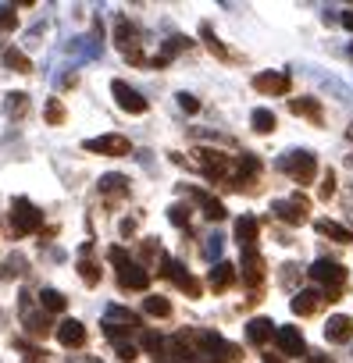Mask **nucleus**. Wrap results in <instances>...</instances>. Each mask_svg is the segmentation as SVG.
<instances>
[{
	"instance_id": "ea45409f",
	"label": "nucleus",
	"mask_w": 353,
	"mask_h": 363,
	"mask_svg": "<svg viewBox=\"0 0 353 363\" xmlns=\"http://www.w3.org/2000/svg\"><path fill=\"white\" fill-rule=\"evenodd\" d=\"M179 104H183V111H190V114H197V111H200L197 96H190V93H179Z\"/></svg>"
},
{
	"instance_id": "37998d69",
	"label": "nucleus",
	"mask_w": 353,
	"mask_h": 363,
	"mask_svg": "<svg viewBox=\"0 0 353 363\" xmlns=\"http://www.w3.org/2000/svg\"><path fill=\"white\" fill-rule=\"evenodd\" d=\"M264 363H286V359H282V356H271V352H268V356H264Z\"/></svg>"
},
{
	"instance_id": "473e14b6",
	"label": "nucleus",
	"mask_w": 353,
	"mask_h": 363,
	"mask_svg": "<svg viewBox=\"0 0 353 363\" xmlns=\"http://www.w3.org/2000/svg\"><path fill=\"white\" fill-rule=\"evenodd\" d=\"M204 40H207V47H211V54H218L222 61H229V50H225V47H222V43L214 40V33H211L207 26H204Z\"/></svg>"
},
{
	"instance_id": "4c0bfd02",
	"label": "nucleus",
	"mask_w": 353,
	"mask_h": 363,
	"mask_svg": "<svg viewBox=\"0 0 353 363\" xmlns=\"http://www.w3.org/2000/svg\"><path fill=\"white\" fill-rule=\"evenodd\" d=\"M47 121H50V125H58V121H65V107H61L58 100H50V104H47Z\"/></svg>"
},
{
	"instance_id": "39448f33",
	"label": "nucleus",
	"mask_w": 353,
	"mask_h": 363,
	"mask_svg": "<svg viewBox=\"0 0 353 363\" xmlns=\"http://www.w3.org/2000/svg\"><path fill=\"white\" fill-rule=\"evenodd\" d=\"M86 150L89 153H107V157H125L132 150V143L125 135H97V139H86Z\"/></svg>"
},
{
	"instance_id": "423d86ee",
	"label": "nucleus",
	"mask_w": 353,
	"mask_h": 363,
	"mask_svg": "<svg viewBox=\"0 0 353 363\" xmlns=\"http://www.w3.org/2000/svg\"><path fill=\"white\" fill-rule=\"evenodd\" d=\"M197 164L211 174V178H225V174H232V160L225 157V153H218V150H197Z\"/></svg>"
},
{
	"instance_id": "ddd939ff",
	"label": "nucleus",
	"mask_w": 353,
	"mask_h": 363,
	"mask_svg": "<svg viewBox=\"0 0 353 363\" xmlns=\"http://www.w3.org/2000/svg\"><path fill=\"white\" fill-rule=\"evenodd\" d=\"M321 303H325V292H317V289L296 292V299H293V313H296V317H310V313L321 310Z\"/></svg>"
},
{
	"instance_id": "f8f14e48",
	"label": "nucleus",
	"mask_w": 353,
	"mask_h": 363,
	"mask_svg": "<svg viewBox=\"0 0 353 363\" xmlns=\"http://www.w3.org/2000/svg\"><path fill=\"white\" fill-rule=\"evenodd\" d=\"M58 342H61L65 349H79V345H86V328L68 317V320L58 324Z\"/></svg>"
},
{
	"instance_id": "9b49d317",
	"label": "nucleus",
	"mask_w": 353,
	"mask_h": 363,
	"mask_svg": "<svg viewBox=\"0 0 353 363\" xmlns=\"http://www.w3.org/2000/svg\"><path fill=\"white\" fill-rule=\"evenodd\" d=\"M118 285H121V289H129V292H143V289L150 285V274H146V267L129 264V267H121V271H118Z\"/></svg>"
},
{
	"instance_id": "2f4dec72",
	"label": "nucleus",
	"mask_w": 353,
	"mask_h": 363,
	"mask_svg": "<svg viewBox=\"0 0 353 363\" xmlns=\"http://www.w3.org/2000/svg\"><path fill=\"white\" fill-rule=\"evenodd\" d=\"M168 218H171V225H179V228H186V225H190V207H183V203H175V207L168 211Z\"/></svg>"
},
{
	"instance_id": "1a4fd4ad",
	"label": "nucleus",
	"mask_w": 353,
	"mask_h": 363,
	"mask_svg": "<svg viewBox=\"0 0 353 363\" xmlns=\"http://www.w3.org/2000/svg\"><path fill=\"white\" fill-rule=\"evenodd\" d=\"M168 281H175L183 292H190V296H200L204 289H200V281L193 278V274H186V267L183 264H175V260H164V271H161Z\"/></svg>"
},
{
	"instance_id": "2eb2a0df",
	"label": "nucleus",
	"mask_w": 353,
	"mask_h": 363,
	"mask_svg": "<svg viewBox=\"0 0 353 363\" xmlns=\"http://www.w3.org/2000/svg\"><path fill=\"white\" fill-rule=\"evenodd\" d=\"M114 43H118L125 54H136V43H139L136 26H132V22H125V18H114Z\"/></svg>"
},
{
	"instance_id": "c85d7f7f",
	"label": "nucleus",
	"mask_w": 353,
	"mask_h": 363,
	"mask_svg": "<svg viewBox=\"0 0 353 363\" xmlns=\"http://www.w3.org/2000/svg\"><path fill=\"white\" fill-rule=\"evenodd\" d=\"M250 121H254V128H257L261 135H268V132H275V114H271V111H264V107H257Z\"/></svg>"
},
{
	"instance_id": "f704fd0d",
	"label": "nucleus",
	"mask_w": 353,
	"mask_h": 363,
	"mask_svg": "<svg viewBox=\"0 0 353 363\" xmlns=\"http://www.w3.org/2000/svg\"><path fill=\"white\" fill-rule=\"evenodd\" d=\"M143 345H146L153 356H161V352H164V338H161V335H153V331H150V335H143Z\"/></svg>"
},
{
	"instance_id": "4be33fe9",
	"label": "nucleus",
	"mask_w": 353,
	"mask_h": 363,
	"mask_svg": "<svg viewBox=\"0 0 353 363\" xmlns=\"http://www.w3.org/2000/svg\"><path fill=\"white\" fill-rule=\"evenodd\" d=\"M246 338H250L254 345H264L268 338H275V324H271L268 317H257V320L246 324Z\"/></svg>"
},
{
	"instance_id": "4468645a",
	"label": "nucleus",
	"mask_w": 353,
	"mask_h": 363,
	"mask_svg": "<svg viewBox=\"0 0 353 363\" xmlns=\"http://www.w3.org/2000/svg\"><path fill=\"white\" fill-rule=\"evenodd\" d=\"M257 235H261V225H257V218H250V214H243V218L236 221V242L243 246V253H246V250H254V242H257Z\"/></svg>"
},
{
	"instance_id": "aec40b11",
	"label": "nucleus",
	"mask_w": 353,
	"mask_h": 363,
	"mask_svg": "<svg viewBox=\"0 0 353 363\" xmlns=\"http://www.w3.org/2000/svg\"><path fill=\"white\" fill-rule=\"evenodd\" d=\"M214 292H229L232 285H236V267L232 264H218L214 271H211V281H207Z\"/></svg>"
},
{
	"instance_id": "bb28decb",
	"label": "nucleus",
	"mask_w": 353,
	"mask_h": 363,
	"mask_svg": "<svg viewBox=\"0 0 353 363\" xmlns=\"http://www.w3.org/2000/svg\"><path fill=\"white\" fill-rule=\"evenodd\" d=\"M143 310H146L150 317H171V303H168L164 296H146V299H143Z\"/></svg>"
},
{
	"instance_id": "72a5a7b5",
	"label": "nucleus",
	"mask_w": 353,
	"mask_h": 363,
	"mask_svg": "<svg viewBox=\"0 0 353 363\" xmlns=\"http://www.w3.org/2000/svg\"><path fill=\"white\" fill-rule=\"evenodd\" d=\"M18 26V18H15V8H0V29L4 33H11Z\"/></svg>"
},
{
	"instance_id": "dca6fc26",
	"label": "nucleus",
	"mask_w": 353,
	"mask_h": 363,
	"mask_svg": "<svg viewBox=\"0 0 353 363\" xmlns=\"http://www.w3.org/2000/svg\"><path fill=\"white\" fill-rule=\"evenodd\" d=\"M22 320H26V331H33L36 338H43V335L50 331V324H47V317H40V313H33V303H29V292H22Z\"/></svg>"
},
{
	"instance_id": "f03ea898",
	"label": "nucleus",
	"mask_w": 353,
	"mask_h": 363,
	"mask_svg": "<svg viewBox=\"0 0 353 363\" xmlns=\"http://www.w3.org/2000/svg\"><path fill=\"white\" fill-rule=\"evenodd\" d=\"M310 278L325 285V303H335L339 292H342V281H346V271L335 264V260H317L310 267Z\"/></svg>"
},
{
	"instance_id": "cd10ccee",
	"label": "nucleus",
	"mask_w": 353,
	"mask_h": 363,
	"mask_svg": "<svg viewBox=\"0 0 353 363\" xmlns=\"http://www.w3.org/2000/svg\"><path fill=\"white\" fill-rule=\"evenodd\" d=\"M29 114V96L26 93H11L8 96V118H26Z\"/></svg>"
},
{
	"instance_id": "e433bc0d",
	"label": "nucleus",
	"mask_w": 353,
	"mask_h": 363,
	"mask_svg": "<svg viewBox=\"0 0 353 363\" xmlns=\"http://www.w3.org/2000/svg\"><path fill=\"white\" fill-rule=\"evenodd\" d=\"M332 196H335V174L325 171V178H321V200H332Z\"/></svg>"
},
{
	"instance_id": "58836bf2",
	"label": "nucleus",
	"mask_w": 353,
	"mask_h": 363,
	"mask_svg": "<svg viewBox=\"0 0 353 363\" xmlns=\"http://www.w3.org/2000/svg\"><path fill=\"white\" fill-rule=\"evenodd\" d=\"M107 257H111V264H118V271H121V267H129V264H132V260H129V253H125V250H121V246H111V253H107Z\"/></svg>"
},
{
	"instance_id": "c756f323",
	"label": "nucleus",
	"mask_w": 353,
	"mask_h": 363,
	"mask_svg": "<svg viewBox=\"0 0 353 363\" xmlns=\"http://www.w3.org/2000/svg\"><path fill=\"white\" fill-rule=\"evenodd\" d=\"M125 186H129L125 174H104V178H100V189H104V193H118V196H121Z\"/></svg>"
},
{
	"instance_id": "a211bd4d",
	"label": "nucleus",
	"mask_w": 353,
	"mask_h": 363,
	"mask_svg": "<svg viewBox=\"0 0 353 363\" xmlns=\"http://www.w3.org/2000/svg\"><path fill=\"white\" fill-rule=\"evenodd\" d=\"M325 338H328V342H349V338H353V320L342 317V313L332 317V320L325 324Z\"/></svg>"
},
{
	"instance_id": "6ab92c4d",
	"label": "nucleus",
	"mask_w": 353,
	"mask_h": 363,
	"mask_svg": "<svg viewBox=\"0 0 353 363\" xmlns=\"http://www.w3.org/2000/svg\"><path fill=\"white\" fill-rule=\"evenodd\" d=\"M289 111L293 114H300V118H307V121H314V125H321V104L317 100H310V96H300V100H289Z\"/></svg>"
},
{
	"instance_id": "0eeeda50",
	"label": "nucleus",
	"mask_w": 353,
	"mask_h": 363,
	"mask_svg": "<svg viewBox=\"0 0 353 363\" xmlns=\"http://www.w3.org/2000/svg\"><path fill=\"white\" fill-rule=\"evenodd\" d=\"M282 221H289V225H303L307 221V211H310V203H307V196H293V200H278L275 207H271Z\"/></svg>"
},
{
	"instance_id": "b1692460",
	"label": "nucleus",
	"mask_w": 353,
	"mask_h": 363,
	"mask_svg": "<svg viewBox=\"0 0 353 363\" xmlns=\"http://www.w3.org/2000/svg\"><path fill=\"white\" fill-rule=\"evenodd\" d=\"M4 65L11 68V72H22V75H29L33 72V61L18 50V47H11V50H4Z\"/></svg>"
},
{
	"instance_id": "7c9ffc66",
	"label": "nucleus",
	"mask_w": 353,
	"mask_h": 363,
	"mask_svg": "<svg viewBox=\"0 0 353 363\" xmlns=\"http://www.w3.org/2000/svg\"><path fill=\"white\" fill-rule=\"evenodd\" d=\"M79 274H82V281H86L89 289H93V285H100V267H97V264L82 260V264H79Z\"/></svg>"
},
{
	"instance_id": "5701e85b",
	"label": "nucleus",
	"mask_w": 353,
	"mask_h": 363,
	"mask_svg": "<svg viewBox=\"0 0 353 363\" xmlns=\"http://www.w3.org/2000/svg\"><path fill=\"white\" fill-rule=\"evenodd\" d=\"M40 306H43L47 313H65L68 299H65V292H58V289H43V292H40Z\"/></svg>"
},
{
	"instance_id": "f3484780",
	"label": "nucleus",
	"mask_w": 353,
	"mask_h": 363,
	"mask_svg": "<svg viewBox=\"0 0 353 363\" xmlns=\"http://www.w3.org/2000/svg\"><path fill=\"white\" fill-rule=\"evenodd\" d=\"M243 278H246L250 285H261V281H264V260H261L257 250H246V253H243Z\"/></svg>"
},
{
	"instance_id": "c9c22d12",
	"label": "nucleus",
	"mask_w": 353,
	"mask_h": 363,
	"mask_svg": "<svg viewBox=\"0 0 353 363\" xmlns=\"http://www.w3.org/2000/svg\"><path fill=\"white\" fill-rule=\"evenodd\" d=\"M114 352H118V359H125V363H132V359L139 356V349H136V345H129V342H118V345H114Z\"/></svg>"
},
{
	"instance_id": "20e7f679",
	"label": "nucleus",
	"mask_w": 353,
	"mask_h": 363,
	"mask_svg": "<svg viewBox=\"0 0 353 363\" xmlns=\"http://www.w3.org/2000/svg\"><path fill=\"white\" fill-rule=\"evenodd\" d=\"M111 93H114V100H118V107H121V111H129V114H143V111H146V100H143L129 82L114 79V82H111Z\"/></svg>"
},
{
	"instance_id": "a19ab883",
	"label": "nucleus",
	"mask_w": 353,
	"mask_h": 363,
	"mask_svg": "<svg viewBox=\"0 0 353 363\" xmlns=\"http://www.w3.org/2000/svg\"><path fill=\"white\" fill-rule=\"evenodd\" d=\"M132 232H136V221H132V218H129V221H121V235H132Z\"/></svg>"
},
{
	"instance_id": "412c9836",
	"label": "nucleus",
	"mask_w": 353,
	"mask_h": 363,
	"mask_svg": "<svg viewBox=\"0 0 353 363\" xmlns=\"http://www.w3.org/2000/svg\"><path fill=\"white\" fill-rule=\"evenodd\" d=\"M104 324H114V328H139V313H132V310H125V306H111L107 313H104Z\"/></svg>"
},
{
	"instance_id": "6e6552de",
	"label": "nucleus",
	"mask_w": 353,
	"mask_h": 363,
	"mask_svg": "<svg viewBox=\"0 0 353 363\" xmlns=\"http://www.w3.org/2000/svg\"><path fill=\"white\" fill-rule=\"evenodd\" d=\"M254 89L264 96H282V93H289V75L286 72H261V75H254Z\"/></svg>"
},
{
	"instance_id": "9d476101",
	"label": "nucleus",
	"mask_w": 353,
	"mask_h": 363,
	"mask_svg": "<svg viewBox=\"0 0 353 363\" xmlns=\"http://www.w3.org/2000/svg\"><path fill=\"white\" fill-rule=\"evenodd\" d=\"M275 342H278V349H282L286 356H307V342H303L300 328H293V324L278 328V331H275Z\"/></svg>"
},
{
	"instance_id": "f257e3e1",
	"label": "nucleus",
	"mask_w": 353,
	"mask_h": 363,
	"mask_svg": "<svg viewBox=\"0 0 353 363\" xmlns=\"http://www.w3.org/2000/svg\"><path fill=\"white\" fill-rule=\"evenodd\" d=\"M40 228H43V214H40V207L29 203L26 196H18V200L11 203V232L22 239V235L40 232Z\"/></svg>"
},
{
	"instance_id": "7ed1b4c3",
	"label": "nucleus",
	"mask_w": 353,
	"mask_h": 363,
	"mask_svg": "<svg viewBox=\"0 0 353 363\" xmlns=\"http://www.w3.org/2000/svg\"><path fill=\"white\" fill-rule=\"evenodd\" d=\"M282 171L293 182H300V186H310L314 171H317V160H314V153H286L282 157Z\"/></svg>"
},
{
	"instance_id": "a878e982",
	"label": "nucleus",
	"mask_w": 353,
	"mask_h": 363,
	"mask_svg": "<svg viewBox=\"0 0 353 363\" xmlns=\"http://www.w3.org/2000/svg\"><path fill=\"white\" fill-rule=\"evenodd\" d=\"M321 235H328V239H335V242H353V235H349V228H342V225H335V221H317L314 225Z\"/></svg>"
},
{
	"instance_id": "79ce46f5",
	"label": "nucleus",
	"mask_w": 353,
	"mask_h": 363,
	"mask_svg": "<svg viewBox=\"0 0 353 363\" xmlns=\"http://www.w3.org/2000/svg\"><path fill=\"white\" fill-rule=\"evenodd\" d=\"M307 363H332L328 356H321V352H314V356H307Z\"/></svg>"
},
{
	"instance_id": "393cba45",
	"label": "nucleus",
	"mask_w": 353,
	"mask_h": 363,
	"mask_svg": "<svg viewBox=\"0 0 353 363\" xmlns=\"http://www.w3.org/2000/svg\"><path fill=\"white\" fill-rule=\"evenodd\" d=\"M193 200L207 211V218L211 221H222L225 218V207H222V200H214V196H207V193H193Z\"/></svg>"
}]
</instances>
